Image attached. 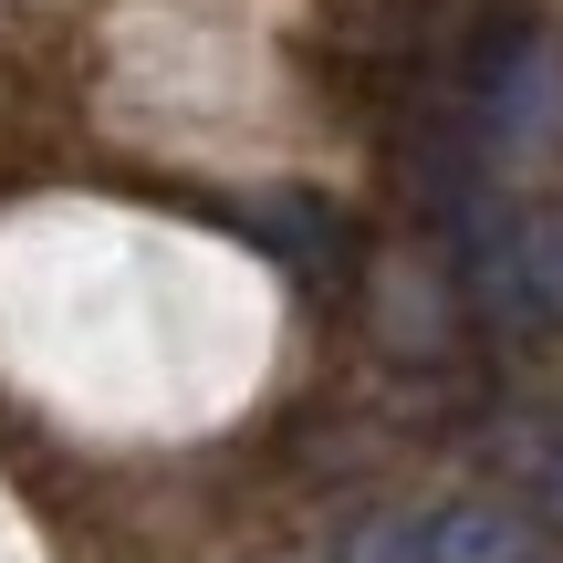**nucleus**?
I'll use <instances>...</instances> for the list:
<instances>
[{
	"label": "nucleus",
	"instance_id": "nucleus-1",
	"mask_svg": "<svg viewBox=\"0 0 563 563\" xmlns=\"http://www.w3.org/2000/svg\"><path fill=\"white\" fill-rule=\"evenodd\" d=\"M428 563H543V543L501 501H439L428 511Z\"/></svg>",
	"mask_w": 563,
	"mask_h": 563
},
{
	"label": "nucleus",
	"instance_id": "nucleus-2",
	"mask_svg": "<svg viewBox=\"0 0 563 563\" xmlns=\"http://www.w3.org/2000/svg\"><path fill=\"white\" fill-rule=\"evenodd\" d=\"M251 230H262V241H272L292 272H334V262H344V230H334V209H313V199H282V209H262Z\"/></svg>",
	"mask_w": 563,
	"mask_h": 563
},
{
	"label": "nucleus",
	"instance_id": "nucleus-3",
	"mask_svg": "<svg viewBox=\"0 0 563 563\" xmlns=\"http://www.w3.org/2000/svg\"><path fill=\"white\" fill-rule=\"evenodd\" d=\"M334 563H428V511H407V501L355 511L344 543H334Z\"/></svg>",
	"mask_w": 563,
	"mask_h": 563
},
{
	"label": "nucleus",
	"instance_id": "nucleus-4",
	"mask_svg": "<svg viewBox=\"0 0 563 563\" xmlns=\"http://www.w3.org/2000/svg\"><path fill=\"white\" fill-rule=\"evenodd\" d=\"M511 470H522V490L563 522V407H553V418H532L522 439H511Z\"/></svg>",
	"mask_w": 563,
	"mask_h": 563
},
{
	"label": "nucleus",
	"instance_id": "nucleus-5",
	"mask_svg": "<svg viewBox=\"0 0 563 563\" xmlns=\"http://www.w3.org/2000/svg\"><path fill=\"white\" fill-rule=\"evenodd\" d=\"M553 292H563V230H553Z\"/></svg>",
	"mask_w": 563,
	"mask_h": 563
},
{
	"label": "nucleus",
	"instance_id": "nucleus-6",
	"mask_svg": "<svg viewBox=\"0 0 563 563\" xmlns=\"http://www.w3.org/2000/svg\"><path fill=\"white\" fill-rule=\"evenodd\" d=\"M543 563H553V553H543Z\"/></svg>",
	"mask_w": 563,
	"mask_h": 563
}]
</instances>
